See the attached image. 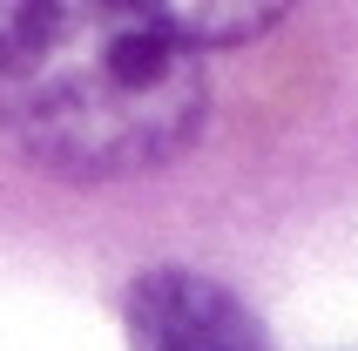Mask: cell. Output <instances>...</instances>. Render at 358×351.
<instances>
[{"label": "cell", "mask_w": 358, "mask_h": 351, "mask_svg": "<svg viewBox=\"0 0 358 351\" xmlns=\"http://www.w3.org/2000/svg\"><path fill=\"white\" fill-rule=\"evenodd\" d=\"M196 55L122 0H0V136L68 182L162 169L203 129Z\"/></svg>", "instance_id": "cell-1"}, {"label": "cell", "mask_w": 358, "mask_h": 351, "mask_svg": "<svg viewBox=\"0 0 358 351\" xmlns=\"http://www.w3.org/2000/svg\"><path fill=\"white\" fill-rule=\"evenodd\" d=\"M129 345L136 351H271V338L223 284L189 271H149L129 291Z\"/></svg>", "instance_id": "cell-2"}, {"label": "cell", "mask_w": 358, "mask_h": 351, "mask_svg": "<svg viewBox=\"0 0 358 351\" xmlns=\"http://www.w3.org/2000/svg\"><path fill=\"white\" fill-rule=\"evenodd\" d=\"M156 20L196 55V48H237V41H257L264 27H278L284 7L278 0H149Z\"/></svg>", "instance_id": "cell-3"}]
</instances>
